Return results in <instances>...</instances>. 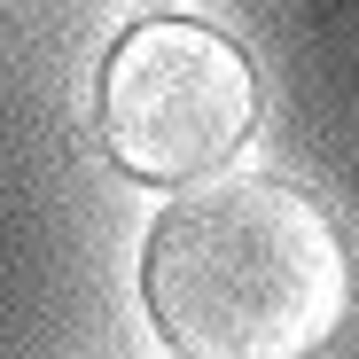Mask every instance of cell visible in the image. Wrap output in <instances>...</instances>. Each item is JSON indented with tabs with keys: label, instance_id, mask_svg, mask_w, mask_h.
<instances>
[{
	"label": "cell",
	"instance_id": "obj_1",
	"mask_svg": "<svg viewBox=\"0 0 359 359\" xmlns=\"http://www.w3.org/2000/svg\"><path fill=\"white\" fill-rule=\"evenodd\" d=\"M141 297L180 359H320L351 313V243L297 180H219L149 226Z\"/></svg>",
	"mask_w": 359,
	"mask_h": 359
},
{
	"label": "cell",
	"instance_id": "obj_2",
	"mask_svg": "<svg viewBox=\"0 0 359 359\" xmlns=\"http://www.w3.org/2000/svg\"><path fill=\"white\" fill-rule=\"evenodd\" d=\"M258 133V71L219 24L141 16L109 39L94 79V141L141 188H188Z\"/></svg>",
	"mask_w": 359,
	"mask_h": 359
}]
</instances>
